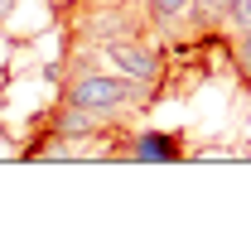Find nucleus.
<instances>
[{"label": "nucleus", "instance_id": "obj_1", "mask_svg": "<svg viewBox=\"0 0 251 241\" xmlns=\"http://www.w3.org/2000/svg\"><path fill=\"white\" fill-rule=\"evenodd\" d=\"M53 82H58V101L82 106V111H97V116L116 120V125H140V120L155 111L159 92H164V87H150L140 77H126L116 68L97 63L92 48H77V44H63Z\"/></svg>", "mask_w": 251, "mask_h": 241}, {"label": "nucleus", "instance_id": "obj_2", "mask_svg": "<svg viewBox=\"0 0 251 241\" xmlns=\"http://www.w3.org/2000/svg\"><path fill=\"white\" fill-rule=\"evenodd\" d=\"M145 5V20L155 39L179 53L188 44H208V39H227V29L218 24V15L208 10V0H140Z\"/></svg>", "mask_w": 251, "mask_h": 241}, {"label": "nucleus", "instance_id": "obj_3", "mask_svg": "<svg viewBox=\"0 0 251 241\" xmlns=\"http://www.w3.org/2000/svg\"><path fill=\"white\" fill-rule=\"evenodd\" d=\"M77 48H92L97 63L116 68L126 77H140V82H150V87H164L169 58H174L159 39H106V44H77Z\"/></svg>", "mask_w": 251, "mask_h": 241}, {"label": "nucleus", "instance_id": "obj_4", "mask_svg": "<svg viewBox=\"0 0 251 241\" xmlns=\"http://www.w3.org/2000/svg\"><path fill=\"white\" fill-rule=\"evenodd\" d=\"M106 159H130V164H174L184 159V145L174 130H150V125H126L121 135L106 145Z\"/></svg>", "mask_w": 251, "mask_h": 241}, {"label": "nucleus", "instance_id": "obj_5", "mask_svg": "<svg viewBox=\"0 0 251 241\" xmlns=\"http://www.w3.org/2000/svg\"><path fill=\"white\" fill-rule=\"evenodd\" d=\"M227 48H232V72H237V77H242V87L251 92V29L232 34V39H227Z\"/></svg>", "mask_w": 251, "mask_h": 241}, {"label": "nucleus", "instance_id": "obj_6", "mask_svg": "<svg viewBox=\"0 0 251 241\" xmlns=\"http://www.w3.org/2000/svg\"><path fill=\"white\" fill-rule=\"evenodd\" d=\"M15 5H20V0H0V24H5V20L15 15Z\"/></svg>", "mask_w": 251, "mask_h": 241}, {"label": "nucleus", "instance_id": "obj_7", "mask_svg": "<svg viewBox=\"0 0 251 241\" xmlns=\"http://www.w3.org/2000/svg\"><path fill=\"white\" fill-rule=\"evenodd\" d=\"M53 10H73V5H82V0H49Z\"/></svg>", "mask_w": 251, "mask_h": 241}, {"label": "nucleus", "instance_id": "obj_8", "mask_svg": "<svg viewBox=\"0 0 251 241\" xmlns=\"http://www.w3.org/2000/svg\"><path fill=\"white\" fill-rule=\"evenodd\" d=\"M97 5H111V0H97Z\"/></svg>", "mask_w": 251, "mask_h": 241}]
</instances>
